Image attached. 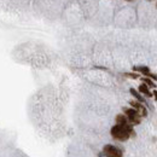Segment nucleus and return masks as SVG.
Wrapping results in <instances>:
<instances>
[{"label": "nucleus", "mask_w": 157, "mask_h": 157, "mask_svg": "<svg viewBox=\"0 0 157 157\" xmlns=\"http://www.w3.org/2000/svg\"><path fill=\"white\" fill-rule=\"evenodd\" d=\"M149 1H151V0H149Z\"/></svg>", "instance_id": "12"}, {"label": "nucleus", "mask_w": 157, "mask_h": 157, "mask_svg": "<svg viewBox=\"0 0 157 157\" xmlns=\"http://www.w3.org/2000/svg\"><path fill=\"white\" fill-rule=\"evenodd\" d=\"M133 70H134V71H138V73H140V74H143L144 76H146V75L150 73L149 67H145V65H138V67H133Z\"/></svg>", "instance_id": "7"}, {"label": "nucleus", "mask_w": 157, "mask_h": 157, "mask_svg": "<svg viewBox=\"0 0 157 157\" xmlns=\"http://www.w3.org/2000/svg\"><path fill=\"white\" fill-rule=\"evenodd\" d=\"M127 78H139V75H138L137 73H126L124 74Z\"/></svg>", "instance_id": "9"}, {"label": "nucleus", "mask_w": 157, "mask_h": 157, "mask_svg": "<svg viewBox=\"0 0 157 157\" xmlns=\"http://www.w3.org/2000/svg\"><path fill=\"white\" fill-rule=\"evenodd\" d=\"M103 154L105 155V157H123L122 150L118 149L117 146H114L110 144H108L103 147Z\"/></svg>", "instance_id": "3"}, {"label": "nucleus", "mask_w": 157, "mask_h": 157, "mask_svg": "<svg viewBox=\"0 0 157 157\" xmlns=\"http://www.w3.org/2000/svg\"><path fill=\"white\" fill-rule=\"evenodd\" d=\"M123 111H124L126 117L128 118V121L131 122V124H133V126L140 124L141 116L139 115V113L136 109H133V108H123Z\"/></svg>", "instance_id": "2"}, {"label": "nucleus", "mask_w": 157, "mask_h": 157, "mask_svg": "<svg viewBox=\"0 0 157 157\" xmlns=\"http://www.w3.org/2000/svg\"><path fill=\"white\" fill-rule=\"evenodd\" d=\"M129 104L132 105L133 109L137 110L141 117H146V116H147V109H146V106H145L143 103H140V101H138V100H131Z\"/></svg>", "instance_id": "4"}, {"label": "nucleus", "mask_w": 157, "mask_h": 157, "mask_svg": "<svg viewBox=\"0 0 157 157\" xmlns=\"http://www.w3.org/2000/svg\"><path fill=\"white\" fill-rule=\"evenodd\" d=\"M139 92H140L141 94H144V96L149 97V98H151V97H152V93L150 92V90H149V86H146L145 83H141V85L139 86Z\"/></svg>", "instance_id": "6"}, {"label": "nucleus", "mask_w": 157, "mask_h": 157, "mask_svg": "<svg viewBox=\"0 0 157 157\" xmlns=\"http://www.w3.org/2000/svg\"><path fill=\"white\" fill-rule=\"evenodd\" d=\"M129 92H131V94H132L134 98L137 99L138 101H140V103H143V104H146V100L144 99V97L141 96V93H140V92H138L137 90L131 88V90H129Z\"/></svg>", "instance_id": "5"}, {"label": "nucleus", "mask_w": 157, "mask_h": 157, "mask_svg": "<svg viewBox=\"0 0 157 157\" xmlns=\"http://www.w3.org/2000/svg\"><path fill=\"white\" fill-rule=\"evenodd\" d=\"M141 81H143V83H145L146 86H149V87H152V88H156V83L152 81V78H141Z\"/></svg>", "instance_id": "8"}, {"label": "nucleus", "mask_w": 157, "mask_h": 157, "mask_svg": "<svg viewBox=\"0 0 157 157\" xmlns=\"http://www.w3.org/2000/svg\"><path fill=\"white\" fill-rule=\"evenodd\" d=\"M152 96L155 97V100L157 101V91H154V93H152Z\"/></svg>", "instance_id": "10"}, {"label": "nucleus", "mask_w": 157, "mask_h": 157, "mask_svg": "<svg viewBox=\"0 0 157 157\" xmlns=\"http://www.w3.org/2000/svg\"><path fill=\"white\" fill-rule=\"evenodd\" d=\"M110 134L118 141H126L131 137H134L136 132L133 131V124H131L126 115L120 114L116 116V124L111 128Z\"/></svg>", "instance_id": "1"}, {"label": "nucleus", "mask_w": 157, "mask_h": 157, "mask_svg": "<svg viewBox=\"0 0 157 157\" xmlns=\"http://www.w3.org/2000/svg\"><path fill=\"white\" fill-rule=\"evenodd\" d=\"M126 1H133V0H126Z\"/></svg>", "instance_id": "11"}]
</instances>
